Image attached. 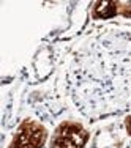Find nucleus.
I'll return each mask as SVG.
<instances>
[{
  "mask_svg": "<svg viewBox=\"0 0 131 148\" xmlns=\"http://www.w3.org/2000/svg\"><path fill=\"white\" fill-rule=\"evenodd\" d=\"M90 132L79 121H63L55 128L49 148H85Z\"/></svg>",
  "mask_w": 131,
  "mask_h": 148,
  "instance_id": "obj_2",
  "label": "nucleus"
},
{
  "mask_svg": "<svg viewBox=\"0 0 131 148\" xmlns=\"http://www.w3.org/2000/svg\"><path fill=\"white\" fill-rule=\"evenodd\" d=\"M65 88L74 107L97 120L131 110V27H100L73 52Z\"/></svg>",
  "mask_w": 131,
  "mask_h": 148,
  "instance_id": "obj_1",
  "label": "nucleus"
},
{
  "mask_svg": "<svg viewBox=\"0 0 131 148\" xmlns=\"http://www.w3.org/2000/svg\"><path fill=\"white\" fill-rule=\"evenodd\" d=\"M120 16L131 19V2H120Z\"/></svg>",
  "mask_w": 131,
  "mask_h": 148,
  "instance_id": "obj_5",
  "label": "nucleus"
},
{
  "mask_svg": "<svg viewBox=\"0 0 131 148\" xmlns=\"http://www.w3.org/2000/svg\"><path fill=\"white\" fill-rule=\"evenodd\" d=\"M120 14V2H93L90 16L93 21H109Z\"/></svg>",
  "mask_w": 131,
  "mask_h": 148,
  "instance_id": "obj_4",
  "label": "nucleus"
},
{
  "mask_svg": "<svg viewBox=\"0 0 131 148\" xmlns=\"http://www.w3.org/2000/svg\"><path fill=\"white\" fill-rule=\"evenodd\" d=\"M48 140V129L33 120H24L16 129L8 148H43Z\"/></svg>",
  "mask_w": 131,
  "mask_h": 148,
  "instance_id": "obj_3",
  "label": "nucleus"
},
{
  "mask_svg": "<svg viewBox=\"0 0 131 148\" xmlns=\"http://www.w3.org/2000/svg\"><path fill=\"white\" fill-rule=\"evenodd\" d=\"M125 129H126V132H128V136L131 137V115H128V117L125 118Z\"/></svg>",
  "mask_w": 131,
  "mask_h": 148,
  "instance_id": "obj_6",
  "label": "nucleus"
}]
</instances>
